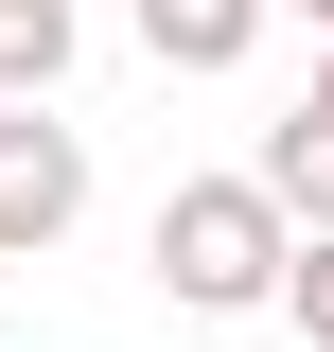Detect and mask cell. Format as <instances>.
Wrapping results in <instances>:
<instances>
[{
  "instance_id": "1",
  "label": "cell",
  "mask_w": 334,
  "mask_h": 352,
  "mask_svg": "<svg viewBox=\"0 0 334 352\" xmlns=\"http://www.w3.org/2000/svg\"><path fill=\"white\" fill-rule=\"evenodd\" d=\"M282 194H264V176H176L159 194V282L194 317H247V300H282Z\"/></svg>"
},
{
  "instance_id": "2",
  "label": "cell",
  "mask_w": 334,
  "mask_h": 352,
  "mask_svg": "<svg viewBox=\"0 0 334 352\" xmlns=\"http://www.w3.org/2000/svg\"><path fill=\"white\" fill-rule=\"evenodd\" d=\"M71 212H88V141L53 124V88H36V106H0V264L71 247Z\"/></svg>"
},
{
  "instance_id": "3",
  "label": "cell",
  "mask_w": 334,
  "mask_h": 352,
  "mask_svg": "<svg viewBox=\"0 0 334 352\" xmlns=\"http://www.w3.org/2000/svg\"><path fill=\"white\" fill-rule=\"evenodd\" d=\"M264 18H282V0H141V53H159V71H247Z\"/></svg>"
},
{
  "instance_id": "4",
  "label": "cell",
  "mask_w": 334,
  "mask_h": 352,
  "mask_svg": "<svg viewBox=\"0 0 334 352\" xmlns=\"http://www.w3.org/2000/svg\"><path fill=\"white\" fill-rule=\"evenodd\" d=\"M247 176H264V194H282V229H334V124H299V106H282Z\"/></svg>"
},
{
  "instance_id": "5",
  "label": "cell",
  "mask_w": 334,
  "mask_h": 352,
  "mask_svg": "<svg viewBox=\"0 0 334 352\" xmlns=\"http://www.w3.org/2000/svg\"><path fill=\"white\" fill-rule=\"evenodd\" d=\"M71 36H88V0H0V106H36L71 71Z\"/></svg>"
},
{
  "instance_id": "6",
  "label": "cell",
  "mask_w": 334,
  "mask_h": 352,
  "mask_svg": "<svg viewBox=\"0 0 334 352\" xmlns=\"http://www.w3.org/2000/svg\"><path fill=\"white\" fill-rule=\"evenodd\" d=\"M282 317L334 352V229H299V247H282Z\"/></svg>"
},
{
  "instance_id": "7",
  "label": "cell",
  "mask_w": 334,
  "mask_h": 352,
  "mask_svg": "<svg viewBox=\"0 0 334 352\" xmlns=\"http://www.w3.org/2000/svg\"><path fill=\"white\" fill-rule=\"evenodd\" d=\"M299 124H334V53H317V88H299Z\"/></svg>"
},
{
  "instance_id": "8",
  "label": "cell",
  "mask_w": 334,
  "mask_h": 352,
  "mask_svg": "<svg viewBox=\"0 0 334 352\" xmlns=\"http://www.w3.org/2000/svg\"><path fill=\"white\" fill-rule=\"evenodd\" d=\"M299 18H334V0H299Z\"/></svg>"
}]
</instances>
